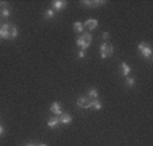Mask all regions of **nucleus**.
Returning <instances> with one entry per match:
<instances>
[{
	"instance_id": "obj_1",
	"label": "nucleus",
	"mask_w": 153,
	"mask_h": 146,
	"mask_svg": "<svg viewBox=\"0 0 153 146\" xmlns=\"http://www.w3.org/2000/svg\"><path fill=\"white\" fill-rule=\"evenodd\" d=\"M0 37L3 38V39H15L18 37V29L14 24L4 23L0 27Z\"/></svg>"
},
{
	"instance_id": "obj_2",
	"label": "nucleus",
	"mask_w": 153,
	"mask_h": 146,
	"mask_svg": "<svg viewBox=\"0 0 153 146\" xmlns=\"http://www.w3.org/2000/svg\"><path fill=\"white\" fill-rule=\"evenodd\" d=\"M76 43H77L79 47H81V50L85 52V49H88L91 46V43H92V35H91L90 33H83L81 37L77 38Z\"/></svg>"
},
{
	"instance_id": "obj_3",
	"label": "nucleus",
	"mask_w": 153,
	"mask_h": 146,
	"mask_svg": "<svg viewBox=\"0 0 153 146\" xmlns=\"http://www.w3.org/2000/svg\"><path fill=\"white\" fill-rule=\"evenodd\" d=\"M114 53V47L110 43H102L100 45V57L102 58H107L111 57Z\"/></svg>"
},
{
	"instance_id": "obj_4",
	"label": "nucleus",
	"mask_w": 153,
	"mask_h": 146,
	"mask_svg": "<svg viewBox=\"0 0 153 146\" xmlns=\"http://www.w3.org/2000/svg\"><path fill=\"white\" fill-rule=\"evenodd\" d=\"M138 52L141 53L142 56H144L145 58H148V60H152V47H150L148 43L145 42H141L138 45Z\"/></svg>"
},
{
	"instance_id": "obj_5",
	"label": "nucleus",
	"mask_w": 153,
	"mask_h": 146,
	"mask_svg": "<svg viewBox=\"0 0 153 146\" xmlns=\"http://www.w3.org/2000/svg\"><path fill=\"white\" fill-rule=\"evenodd\" d=\"M0 14H1V18H8L10 14H11V8L8 7V3L7 1H0Z\"/></svg>"
},
{
	"instance_id": "obj_6",
	"label": "nucleus",
	"mask_w": 153,
	"mask_h": 146,
	"mask_svg": "<svg viewBox=\"0 0 153 146\" xmlns=\"http://www.w3.org/2000/svg\"><path fill=\"white\" fill-rule=\"evenodd\" d=\"M68 3L67 1H64V0H54L52 3V10L53 11H61V10L67 8Z\"/></svg>"
},
{
	"instance_id": "obj_7",
	"label": "nucleus",
	"mask_w": 153,
	"mask_h": 146,
	"mask_svg": "<svg viewBox=\"0 0 153 146\" xmlns=\"http://www.w3.org/2000/svg\"><path fill=\"white\" fill-rule=\"evenodd\" d=\"M90 99H88V96H81L79 97L77 100V106L81 107V108H90Z\"/></svg>"
},
{
	"instance_id": "obj_8",
	"label": "nucleus",
	"mask_w": 153,
	"mask_h": 146,
	"mask_svg": "<svg viewBox=\"0 0 153 146\" xmlns=\"http://www.w3.org/2000/svg\"><path fill=\"white\" fill-rule=\"evenodd\" d=\"M58 119H60V123H64V125H71L72 123V115L71 114H61L60 116H58Z\"/></svg>"
},
{
	"instance_id": "obj_9",
	"label": "nucleus",
	"mask_w": 153,
	"mask_h": 146,
	"mask_svg": "<svg viewBox=\"0 0 153 146\" xmlns=\"http://www.w3.org/2000/svg\"><path fill=\"white\" fill-rule=\"evenodd\" d=\"M50 111H52L53 114H56V116H60V115L62 114V110H61V106L58 102H54V103L50 106Z\"/></svg>"
},
{
	"instance_id": "obj_10",
	"label": "nucleus",
	"mask_w": 153,
	"mask_h": 146,
	"mask_svg": "<svg viewBox=\"0 0 153 146\" xmlns=\"http://www.w3.org/2000/svg\"><path fill=\"white\" fill-rule=\"evenodd\" d=\"M83 26H85L88 30H95L96 27L99 26V22L96 19H88L85 23H84Z\"/></svg>"
},
{
	"instance_id": "obj_11",
	"label": "nucleus",
	"mask_w": 153,
	"mask_h": 146,
	"mask_svg": "<svg viewBox=\"0 0 153 146\" xmlns=\"http://www.w3.org/2000/svg\"><path fill=\"white\" fill-rule=\"evenodd\" d=\"M58 125H60V119H58V116L50 118V119L48 120V127H49V129H56V127H58Z\"/></svg>"
},
{
	"instance_id": "obj_12",
	"label": "nucleus",
	"mask_w": 153,
	"mask_h": 146,
	"mask_svg": "<svg viewBox=\"0 0 153 146\" xmlns=\"http://www.w3.org/2000/svg\"><path fill=\"white\" fill-rule=\"evenodd\" d=\"M121 72H122V75L123 76H129L130 72H131V68H130L126 62H122L121 64Z\"/></svg>"
},
{
	"instance_id": "obj_13",
	"label": "nucleus",
	"mask_w": 153,
	"mask_h": 146,
	"mask_svg": "<svg viewBox=\"0 0 153 146\" xmlns=\"http://www.w3.org/2000/svg\"><path fill=\"white\" fill-rule=\"evenodd\" d=\"M90 107L94 110H96V111H99V110L102 108V103L98 100V99H94V100L90 102Z\"/></svg>"
},
{
	"instance_id": "obj_14",
	"label": "nucleus",
	"mask_w": 153,
	"mask_h": 146,
	"mask_svg": "<svg viewBox=\"0 0 153 146\" xmlns=\"http://www.w3.org/2000/svg\"><path fill=\"white\" fill-rule=\"evenodd\" d=\"M84 30V26L81 22H75L73 23V31L75 33H83Z\"/></svg>"
},
{
	"instance_id": "obj_15",
	"label": "nucleus",
	"mask_w": 153,
	"mask_h": 146,
	"mask_svg": "<svg viewBox=\"0 0 153 146\" xmlns=\"http://www.w3.org/2000/svg\"><path fill=\"white\" fill-rule=\"evenodd\" d=\"M88 96L92 97V99H96V97L99 96V91H98L96 88H91V89H88Z\"/></svg>"
},
{
	"instance_id": "obj_16",
	"label": "nucleus",
	"mask_w": 153,
	"mask_h": 146,
	"mask_svg": "<svg viewBox=\"0 0 153 146\" xmlns=\"http://www.w3.org/2000/svg\"><path fill=\"white\" fill-rule=\"evenodd\" d=\"M53 16H54V11H53L52 8L46 10V11H45V14H43V18H45V19H52Z\"/></svg>"
},
{
	"instance_id": "obj_17",
	"label": "nucleus",
	"mask_w": 153,
	"mask_h": 146,
	"mask_svg": "<svg viewBox=\"0 0 153 146\" xmlns=\"http://www.w3.org/2000/svg\"><path fill=\"white\" fill-rule=\"evenodd\" d=\"M134 83H136V80H134L133 77H127V79H126L127 87H134Z\"/></svg>"
},
{
	"instance_id": "obj_18",
	"label": "nucleus",
	"mask_w": 153,
	"mask_h": 146,
	"mask_svg": "<svg viewBox=\"0 0 153 146\" xmlns=\"http://www.w3.org/2000/svg\"><path fill=\"white\" fill-rule=\"evenodd\" d=\"M84 57H85V52L80 50V52H79V58H84Z\"/></svg>"
},
{
	"instance_id": "obj_19",
	"label": "nucleus",
	"mask_w": 153,
	"mask_h": 146,
	"mask_svg": "<svg viewBox=\"0 0 153 146\" xmlns=\"http://www.w3.org/2000/svg\"><path fill=\"white\" fill-rule=\"evenodd\" d=\"M110 38V34L108 33H103V39H108Z\"/></svg>"
},
{
	"instance_id": "obj_20",
	"label": "nucleus",
	"mask_w": 153,
	"mask_h": 146,
	"mask_svg": "<svg viewBox=\"0 0 153 146\" xmlns=\"http://www.w3.org/2000/svg\"><path fill=\"white\" fill-rule=\"evenodd\" d=\"M4 134V127L3 126H0V137Z\"/></svg>"
},
{
	"instance_id": "obj_21",
	"label": "nucleus",
	"mask_w": 153,
	"mask_h": 146,
	"mask_svg": "<svg viewBox=\"0 0 153 146\" xmlns=\"http://www.w3.org/2000/svg\"><path fill=\"white\" fill-rule=\"evenodd\" d=\"M26 146H34V145H31V143H29V145H26Z\"/></svg>"
},
{
	"instance_id": "obj_22",
	"label": "nucleus",
	"mask_w": 153,
	"mask_h": 146,
	"mask_svg": "<svg viewBox=\"0 0 153 146\" xmlns=\"http://www.w3.org/2000/svg\"><path fill=\"white\" fill-rule=\"evenodd\" d=\"M39 146H46V145H43V143H42V145H39Z\"/></svg>"
},
{
	"instance_id": "obj_23",
	"label": "nucleus",
	"mask_w": 153,
	"mask_h": 146,
	"mask_svg": "<svg viewBox=\"0 0 153 146\" xmlns=\"http://www.w3.org/2000/svg\"><path fill=\"white\" fill-rule=\"evenodd\" d=\"M0 38H1V37H0Z\"/></svg>"
},
{
	"instance_id": "obj_24",
	"label": "nucleus",
	"mask_w": 153,
	"mask_h": 146,
	"mask_svg": "<svg viewBox=\"0 0 153 146\" xmlns=\"http://www.w3.org/2000/svg\"><path fill=\"white\" fill-rule=\"evenodd\" d=\"M0 27H1V26H0Z\"/></svg>"
}]
</instances>
